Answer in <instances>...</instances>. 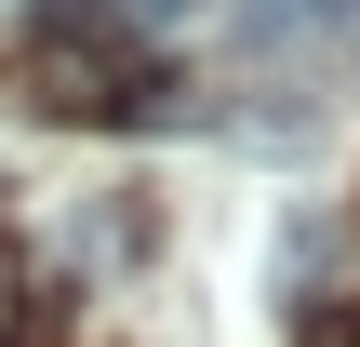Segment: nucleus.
Returning a JSON list of instances; mask_svg holds the SVG:
<instances>
[{
  "label": "nucleus",
  "mask_w": 360,
  "mask_h": 347,
  "mask_svg": "<svg viewBox=\"0 0 360 347\" xmlns=\"http://www.w3.org/2000/svg\"><path fill=\"white\" fill-rule=\"evenodd\" d=\"M27 80L67 120H134L147 107V53H134V27L107 0H40L27 13Z\"/></svg>",
  "instance_id": "obj_1"
},
{
  "label": "nucleus",
  "mask_w": 360,
  "mask_h": 347,
  "mask_svg": "<svg viewBox=\"0 0 360 347\" xmlns=\"http://www.w3.org/2000/svg\"><path fill=\"white\" fill-rule=\"evenodd\" d=\"M147 254V201L134 187H94V214H80V267H134Z\"/></svg>",
  "instance_id": "obj_2"
},
{
  "label": "nucleus",
  "mask_w": 360,
  "mask_h": 347,
  "mask_svg": "<svg viewBox=\"0 0 360 347\" xmlns=\"http://www.w3.org/2000/svg\"><path fill=\"white\" fill-rule=\"evenodd\" d=\"M294 347H360V308H347V294H334V308H307V334H294Z\"/></svg>",
  "instance_id": "obj_3"
},
{
  "label": "nucleus",
  "mask_w": 360,
  "mask_h": 347,
  "mask_svg": "<svg viewBox=\"0 0 360 347\" xmlns=\"http://www.w3.org/2000/svg\"><path fill=\"white\" fill-rule=\"evenodd\" d=\"M120 27H174V13H200V0H107Z\"/></svg>",
  "instance_id": "obj_4"
}]
</instances>
